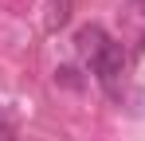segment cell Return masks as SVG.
I'll return each mask as SVG.
<instances>
[{"label":"cell","mask_w":145,"mask_h":141,"mask_svg":"<svg viewBox=\"0 0 145 141\" xmlns=\"http://www.w3.org/2000/svg\"><path fill=\"white\" fill-rule=\"evenodd\" d=\"M121 67H125V51H121V43H114V39H102V43L90 51V70L98 74V82H102V86H110V90H114Z\"/></svg>","instance_id":"cell-1"},{"label":"cell","mask_w":145,"mask_h":141,"mask_svg":"<svg viewBox=\"0 0 145 141\" xmlns=\"http://www.w3.org/2000/svg\"><path fill=\"white\" fill-rule=\"evenodd\" d=\"M71 8H74V0H51V27H67L71 24Z\"/></svg>","instance_id":"cell-2"}]
</instances>
